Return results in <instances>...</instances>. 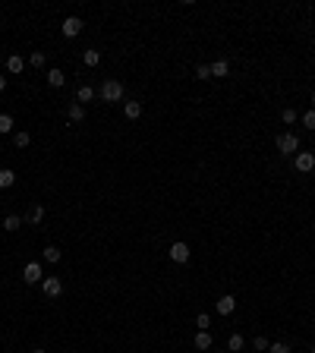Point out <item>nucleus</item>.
<instances>
[{
    "label": "nucleus",
    "instance_id": "f257e3e1",
    "mask_svg": "<svg viewBox=\"0 0 315 353\" xmlns=\"http://www.w3.org/2000/svg\"><path fill=\"white\" fill-rule=\"evenodd\" d=\"M277 151H281V155H296V151H299V139L293 133H281V136H277Z\"/></svg>",
    "mask_w": 315,
    "mask_h": 353
},
{
    "label": "nucleus",
    "instance_id": "f03ea898",
    "mask_svg": "<svg viewBox=\"0 0 315 353\" xmlns=\"http://www.w3.org/2000/svg\"><path fill=\"white\" fill-rule=\"evenodd\" d=\"M101 98L104 101H120L123 98V85H120V82H117V79H108V82H104V85H101Z\"/></svg>",
    "mask_w": 315,
    "mask_h": 353
},
{
    "label": "nucleus",
    "instance_id": "7ed1b4c3",
    "mask_svg": "<svg viewBox=\"0 0 315 353\" xmlns=\"http://www.w3.org/2000/svg\"><path fill=\"white\" fill-rule=\"evenodd\" d=\"M293 164H296L299 173H312V170H315V155H312V151H296V155H293Z\"/></svg>",
    "mask_w": 315,
    "mask_h": 353
},
{
    "label": "nucleus",
    "instance_id": "20e7f679",
    "mask_svg": "<svg viewBox=\"0 0 315 353\" xmlns=\"http://www.w3.org/2000/svg\"><path fill=\"white\" fill-rule=\"evenodd\" d=\"M22 281H26V284H38V281H44V275H41V262H29L26 268H22Z\"/></svg>",
    "mask_w": 315,
    "mask_h": 353
},
{
    "label": "nucleus",
    "instance_id": "39448f33",
    "mask_svg": "<svg viewBox=\"0 0 315 353\" xmlns=\"http://www.w3.org/2000/svg\"><path fill=\"white\" fill-rule=\"evenodd\" d=\"M41 290H44V297H60V293H63V281L60 278H44Z\"/></svg>",
    "mask_w": 315,
    "mask_h": 353
},
{
    "label": "nucleus",
    "instance_id": "423d86ee",
    "mask_svg": "<svg viewBox=\"0 0 315 353\" xmlns=\"http://www.w3.org/2000/svg\"><path fill=\"white\" fill-rule=\"evenodd\" d=\"M167 255H170L177 265H186V262H189V246H186V243H173Z\"/></svg>",
    "mask_w": 315,
    "mask_h": 353
},
{
    "label": "nucleus",
    "instance_id": "0eeeda50",
    "mask_svg": "<svg viewBox=\"0 0 315 353\" xmlns=\"http://www.w3.org/2000/svg\"><path fill=\"white\" fill-rule=\"evenodd\" d=\"M60 29H63V35H66V38H76V35L82 32V19H79V16H66Z\"/></svg>",
    "mask_w": 315,
    "mask_h": 353
},
{
    "label": "nucleus",
    "instance_id": "6e6552de",
    "mask_svg": "<svg viewBox=\"0 0 315 353\" xmlns=\"http://www.w3.org/2000/svg\"><path fill=\"white\" fill-rule=\"evenodd\" d=\"M215 309H218L221 315H230L233 309H237V300H233V293H224V297L215 303Z\"/></svg>",
    "mask_w": 315,
    "mask_h": 353
},
{
    "label": "nucleus",
    "instance_id": "1a4fd4ad",
    "mask_svg": "<svg viewBox=\"0 0 315 353\" xmlns=\"http://www.w3.org/2000/svg\"><path fill=\"white\" fill-rule=\"evenodd\" d=\"M123 114L130 117V120H139V117H142V101H126L123 104Z\"/></svg>",
    "mask_w": 315,
    "mask_h": 353
},
{
    "label": "nucleus",
    "instance_id": "9d476101",
    "mask_svg": "<svg viewBox=\"0 0 315 353\" xmlns=\"http://www.w3.org/2000/svg\"><path fill=\"white\" fill-rule=\"evenodd\" d=\"M192 344H195V350H208L212 347V331H195Z\"/></svg>",
    "mask_w": 315,
    "mask_h": 353
},
{
    "label": "nucleus",
    "instance_id": "9b49d317",
    "mask_svg": "<svg viewBox=\"0 0 315 353\" xmlns=\"http://www.w3.org/2000/svg\"><path fill=\"white\" fill-rule=\"evenodd\" d=\"M41 218H44V205H41V202H35V205L29 208L26 221H29V224H41Z\"/></svg>",
    "mask_w": 315,
    "mask_h": 353
},
{
    "label": "nucleus",
    "instance_id": "f8f14e48",
    "mask_svg": "<svg viewBox=\"0 0 315 353\" xmlns=\"http://www.w3.org/2000/svg\"><path fill=\"white\" fill-rule=\"evenodd\" d=\"M66 117H69V120H73V123H79V120H82V117H85V108H82V104H79V101H73V104H69V108H66Z\"/></svg>",
    "mask_w": 315,
    "mask_h": 353
},
{
    "label": "nucleus",
    "instance_id": "ddd939ff",
    "mask_svg": "<svg viewBox=\"0 0 315 353\" xmlns=\"http://www.w3.org/2000/svg\"><path fill=\"white\" fill-rule=\"evenodd\" d=\"M7 69H10V73H22V69H26V60H22L19 54H10L7 57Z\"/></svg>",
    "mask_w": 315,
    "mask_h": 353
},
{
    "label": "nucleus",
    "instance_id": "4468645a",
    "mask_svg": "<svg viewBox=\"0 0 315 353\" xmlns=\"http://www.w3.org/2000/svg\"><path fill=\"white\" fill-rule=\"evenodd\" d=\"M227 73H230V63L227 60H215L212 63V79H224Z\"/></svg>",
    "mask_w": 315,
    "mask_h": 353
},
{
    "label": "nucleus",
    "instance_id": "2eb2a0df",
    "mask_svg": "<svg viewBox=\"0 0 315 353\" xmlns=\"http://www.w3.org/2000/svg\"><path fill=\"white\" fill-rule=\"evenodd\" d=\"M243 347H246V337H243V334H230V340H227V353H240Z\"/></svg>",
    "mask_w": 315,
    "mask_h": 353
},
{
    "label": "nucleus",
    "instance_id": "dca6fc26",
    "mask_svg": "<svg viewBox=\"0 0 315 353\" xmlns=\"http://www.w3.org/2000/svg\"><path fill=\"white\" fill-rule=\"evenodd\" d=\"M91 98H95V89H91V85H79V92H76V101L82 104V108H85V101H91Z\"/></svg>",
    "mask_w": 315,
    "mask_h": 353
},
{
    "label": "nucleus",
    "instance_id": "f3484780",
    "mask_svg": "<svg viewBox=\"0 0 315 353\" xmlns=\"http://www.w3.org/2000/svg\"><path fill=\"white\" fill-rule=\"evenodd\" d=\"M63 82H66V76L60 73V69H48V85H51V89H60Z\"/></svg>",
    "mask_w": 315,
    "mask_h": 353
},
{
    "label": "nucleus",
    "instance_id": "a211bd4d",
    "mask_svg": "<svg viewBox=\"0 0 315 353\" xmlns=\"http://www.w3.org/2000/svg\"><path fill=\"white\" fill-rule=\"evenodd\" d=\"M13 183H16V173H13V170H10V167L0 170V190H10Z\"/></svg>",
    "mask_w": 315,
    "mask_h": 353
},
{
    "label": "nucleus",
    "instance_id": "6ab92c4d",
    "mask_svg": "<svg viewBox=\"0 0 315 353\" xmlns=\"http://www.w3.org/2000/svg\"><path fill=\"white\" fill-rule=\"evenodd\" d=\"M13 117H10V114H0V136H7V133H13Z\"/></svg>",
    "mask_w": 315,
    "mask_h": 353
},
{
    "label": "nucleus",
    "instance_id": "aec40b11",
    "mask_svg": "<svg viewBox=\"0 0 315 353\" xmlns=\"http://www.w3.org/2000/svg\"><path fill=\"white\" fill-rule=\"evenodd\" d=\"M41 258H44V262H54V265H57V262H60V249H57V246H48V249L41 252Z\"/></svg>",
    "mask_w": 315,
    "mask_h": 353
},
{
    "label": "nucleus",
    "instance_id": "412c9836",
    "mask_svg": "<svg viewBox=\"0 0 315 353\" xmlns=\"http://www.w3.org/2000/svg\"><path fill=\"white\" fill-rule=\"evenodd\" d=\"M29 142H32L29 133H22V129H19V133H13V145H16V148H26Z\"/></svg>",
    "mask_w": 315,
    "mask_h": 353
},
{
    "label": "nucleus",
    "instance_id": "4be33fe9",
    "mask_svg": "<svg viewBox=\"0 0 315 353\" xmlns=\"http://www.w3.org/2000/svg\"><path fill=\"white\" fill-rule=\"evenodd\" d=\"M4 227H7L10 233H13V230H19V227H22V218H19V215H7V221H4Z\"/></svg>",
    "mask_w": 315,
    "mask_h": 353
},
{
    "label": "nucleus",
    "instance_id": "5701e85b",
    "mask_svg": "<svg viewBox=\"0 0 315 353\" xmlns=\"http://www.w3.org/2000/svg\"><path fill=\"white\" fill-rule=\"evenodd\" d=\"M82 63H85V66H98V63H101V54H98V51H85V54H82Z\"/></svg>",
    "mask_w": 315,
    "mask_h": 353
},
{
    "label": "nucleus",
    "instance_id": "b1692460",
    "mask_svg": "<svg viewBox=\"0 0 315 353\" xmlns=\"http://www.w3.org/2000/svg\"><path fill=\"white\" fill-rule=\"evenodd\" d=\"M29 63H32L35 69H41V66H44V54H41V51H32V57H29Z\"/></svg>",
    "mask_w": 315,
    "mask_h": 353
},
{
    "label": "nucleus",
    "instance_id": "393cba45",
    "mask_svg": "<svg viewBox=\"0 0 315 353\" xmlns=\"http://www.w3.org/2000/svg\"><path fill=\"white\" fill-rule=\"evenodd\" d=\"M195 325H199V331H208V328H212V319L202 312V315H195Z\"/></svg>",
    "mask_w": 315,
    "mask_h": 353
},
{
    "label": "nucleus",
    "instance_id": "a878e982",
    "mask_svg": "<svg viewBox=\"0 0 315 353\" xmlns=\"http://www.w3.org/2000/svg\"><path fill=\"white\" fill-rule=\"evenodd\" d=\"M281 117H284V123H296V117H299V114H296L293 108H284V111H281Z\"/></svg>",
    "mask_w": 315,
    "mask_h": 353
},
{
    "label": "nucleus",
    "instance_id": "bb28decb",
    "mask_svg": "<svg viewBox=\"0 0 315 353\" xmlns=\"http://www.w3.org/2000/svg\"><path fill=\"white\" fill-rule=\"evenodd\" d=\"M195 79H212V66H195Z\"/></svg>",
    "mask_w": 315,
    "mask_h": 353
},
{
    "label": "nucleus",
    "instance_id": "cd10ccee",
    "mask_svg": "<svg viewBox=\"0 0 315 353\" xmlns=\"http://www.w3.org/2000/svg\"><path fill=\"white\" fill-rule=\"evenodd\" d=\"M302 123H306L309 129H315V111H312V108H309L306 114H302Z\"/></svg>",
    "mask_w": 315,
    "mask_h": 353
},
{
    "label": "nucleus",
    "instance_id": "c85d7f7f",
    "mask_svg": "<svg viewBox=\"0 0 315 353\" xmlns=\"http://www.w3.org/2000/svg\"><path fill=\"white\" fill-rule=\"evenodd\" d=\"M268 353H290V344H281V340H277V344L268 347Z\"/></svg>",
    "mask_w": 315,
    "mask_h": 353
},
{
    "label": "nucleus",
    "instance_id": "c756f323",
    "mask_svg": "<svg viewBox=\"0 0 315 353\" xmlns=\"http://www.w3.org/2000/svg\"><path fill=\"white\" fill-rule=\"evenodd\" d=\"M252 347H255V350H268V347H271V344H268V337H262V334H259V337H255V340H252Z\"/></svg>",
    "mask_w": 315,
    "mask_h": 353
},
{
    "label": "nucleus",
    "instance_id": "7c9ffc66",
    "mask_svg": "<svg viewBox=\"0 0 315 353\" xmlns=\"http://www.w3.org/2000/svg\"><path fill=\"white\" fill-rule=\"evenodd\" d=\"M7 89V76H0V92H4Z\"/></svg>",
    "mask_w": 315,
    "mask_h": 353
},
{
    "label": "nucleus",
    "instance_id": "2f4dec72",
    "mask_svg": "<svg viewBox=\"0 0 315 353\" xmlns=\"http://www.w3.org/2000/svg\"><path fill=\"white\" fill-rule=\"evenodd\" d=\"M312 111H315V92H312Z\"/></svg>",
    "mask_w": 315,
    "mask_h": 353
},
{
    "label": "nucleus",
    "instance_id": "473e14b6",
    "mask_svg": "<svg viewBox=\"0 0 315 353\" xmlns=\"http://www.w3.org/2000/svg\"><path fill=\"white\" fill-rule=\"evenodd\" d=\"M32 353H44V350H41V347H38V350H32Z\"/></svg>",
    "mask_w": 315,
    "mask_h": 353
},
{
    "label": "nucleus",
    "instance_id": "72a5a7b5",
    "mask_svg": "<svg viewBox=\"0 0 315 353\" xmlns=\"http://www.w3.org/2000/svg\"><path fill=\"white\" fill-rule=\"evenodd\" d=\"M215 353H227V350H215Z\"/></svg>",
    "mask_w": 315,
    "mask_h": 353
},
{
    "label": "nucleus",
    "instance_id": "f704fd0d",
    "mask_svg": "<svg viewBox=\"0 0 315 353\" xmlns=\"http://www.w3.org/2000/svg\"><path fill=\"white\" fill-rule=\"evenodd\" d=\"M312 353H315V347H312Z\"/></svg>",
    "mask_w": 315,
    "mask_h": 353
}]
</instances>
